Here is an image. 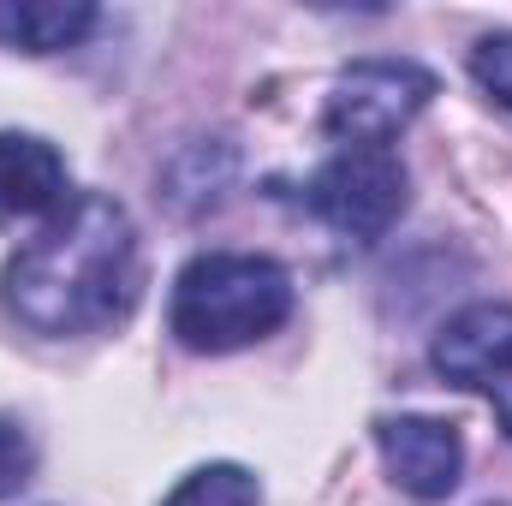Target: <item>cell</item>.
<instances>
[{
	"mask_svg": "<svg viewBox=\"0 0 512 506\" xmlns=\"http://www.w3.org/2000/svg\"><path fill=\"white\" fill-rule=\"evenodd\" d=\"M137 292V227L108 191L66 197V209L48 215V227L6 262V310L42 340H78L126 322Z\"/></svg>",
	"mask_w": 512,
	"mask_h": 506,
	"instance_id": "6da1fadb",
	"label": "cell"
},
{
	"mask_svg": "<svg viewBox=\"0 0 512 506\" xmlns=\"http://www.w3.org/2000/svg\"><path fill=\"white\" fill-rule=\"evenodd\" d=\"M292 304L298 292L280 262L245 251H203L173 280L167 328L185 352H239L286 328Z\"/></svg>",
	"mask_w": 512,
	"mask_h": 506,
	"instance_id": "7a4b0ae2",
	"label": "cell"
},
{
	"mask_svg": "<svg viewBox=\"0 0 512 506\" xmlns=\"http://www.w3.org/2000/svg\"><path fill=\"white\" fill-rule=\"evenodd\" d=\"M435 102V72L417 66V60H393V54H376V60H352L328 102H322V131L358 149H387L399 131L411 126L423 108Z\"/></svg>",
	"mask_w": 512,
	"mask_h": 506,
	"instance_id": "3957f363",
	"label": "cell"
},
{
	"mask_svg": "<svg viewBox=\"0 0 512 506\" xmlns=\"http://www.w3.org/2000/svg\"><path fill=\"white\" fill-rule=\"evenodd\" d=\"M304 209L334 227L340 239L376 245L387 239V227L405 215V167L393 149H334L310 179H304Z\"/></svg>",
	"mask_w": 512,
	"mask_h": 506,
	"instance_id": "277c9868",
	"label": "cell"
},
{
	"mask_svg": "<svg viewBox=\"0 0 512 506\" xmlns=\"http://www.w3.org/2000/svg\"><path fill=\"white\" fill-rule=\"evenodd\" d=\"M429 364H435L441 381H453L465 393H483L512 441V304H471V310H459L435 334Z\"/></svg>",
	"mask_w": 512,
	"mask_h": 506,
	"instance_id": "5b68a950",
	"label": "cell"
},
{
	"mask_svg": "<svg viewBox=\"0 0 512 506\" xmlns=\"http://www.w3.org/2000/svg\"><path fill=\"white\" fill-rule=\"evenodd\" d=\"M376 447H382L387 477L411 501H447L459 489L465 435L453 423H441V417H382L376 423Z\"/></svg>",
	"mask_w": 512,
	"mask_h": 506,
	"instance_id": "8992f818",
	"label": "cell"
},
{
	"mask_svg": "<svg viewBox=\"0 0 512 506\" xmlns=\"http://www.w3.org/2000/svg\"><path fill=\"white\" fill-rule=\"evenodd\" d=\"M66 209V155L36 131H0V227Z\"/></svg>",
	"mask_w": 512,
	"mask_h": 506,
	"instance_id": "52a82bcc",
	"label": "cell"
},
{
	"mask_svg": "<svg viewBox=\"0 0 512 506\" xmlns=\"http://www.w3.org/2000/svg\"><path fill=\"white\" fill-rule=\"evenodd\" d=\"M96 30L90 0H0V48L18 54H60Z\"/></svg>",
	"mask_w": 512,
	"mask_h": 506,
	"instance_id": "ba28073f",
	"label": "cell"
},
{
	"mask_svg": "<svg viewBox=\"0 0 512 506\" xmlns=\"http://www.w3.org/2000/svg\"><path fill=\"white\" fill-rule=\"evenodd\" d=\"M233 167H239V155H233V143H185L179 149V161L167 167V203L173 209H203V203H221V191L233 185Z\"/></svg>",
	"mask_w": 512,
	"mask_h": 506,
	"instance_id": "9c48e42d",
	"label": "cell"
},
{
	"mask_svg": "<svg viewBox=\"0 0 512 506\" xmlns=\"http://www.w3.org/2000/svg\"><path fill=\"white\" fill-rule=\"evenodd\" d=\"M161 506H262V483L245 465H197Z\"/></svg>",
	"mask_w": 512,
	"mask_h": 506,
	"instance_id": "30bf717a",
	"label": "cell"
},
{
	"mask_svg": "<svg viewBox=\"0 0 512 506\" xmlns=\"http://www.w3.org/2000/svg\"><path fill=\"white\" fill-rule=\"evenodd\" d=\"M471 78L483 84L489 102H501L512 114V30H489V36L471 48Z\"/></svg>",
	"mask_w": 512,
	"mask_h": 506,
	"instance_id": "8fae6325",
	"label": "cell"
},
{
	"mask_svg": "<svg viewBox=\"0 0 512 506\" xmlns=\"http://www.w3.org/2000/svg\"><path fill=\"white\" fill-rule=\"evenodd\" d=\"M30 477H36V441L12 411H0V501H12Z\"/></svg>",
	"mask_w": 512,
	"mask_h": 506,
	"instance_id": "7c38bea8",
	"label": "cell"
}]
</instances>
